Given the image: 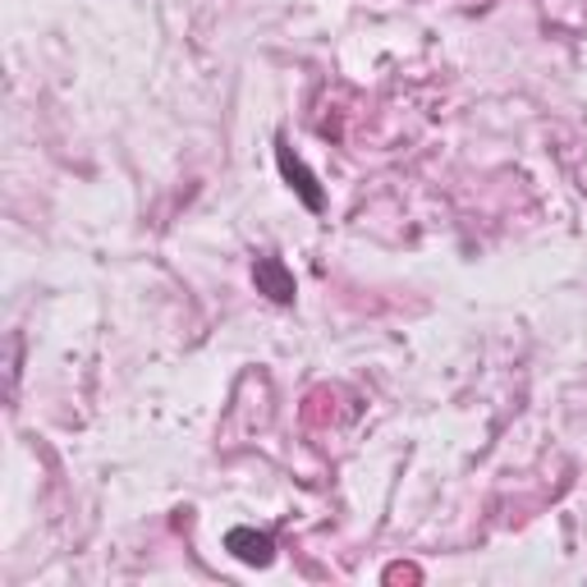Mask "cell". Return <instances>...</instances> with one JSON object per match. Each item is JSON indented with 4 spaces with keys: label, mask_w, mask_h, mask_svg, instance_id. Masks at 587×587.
Instances as JSON below:
<instances>
[{
    "label": "cell",
    "mask_w": 587,
    "mask_h": 587,
    "mask_svg": "<svg viewBox=\"0 0 587 587\" xmlns=\"http://www.w3.org/2000/svg\"><path fill=\"white\" fill-rule=\"evenodd\" d=\"M275 161H281V175L290 179V189L303 198V207H307V211H322V207H326V193H322L317 175H313V170H307V166L294 157V151H290V143H281V147H275Z\"/></svg>",
    "instance_id": "cell-1"
},
{
    "label": "cell",
    "mask_w": 587,
    "mask_h": 587,
    "mask_svg": "<svg viewBox=\"0 0 587 587\" xmlns=\"http://www.w3.org/2000/svg\"><path fill=\"white\" fill-rule=\"evenodd\" d=\"M226 551L234 555V560L253 565V569H266L275 560V542L266 533H258V528H230L226 533Z\"/></svg>",
    "instance_id": "cell-2"
},
{
    "label": "cell",
    "mask_w": 587,
    "mask_h": 587,
    "mask_svg": "<svg viewBox=\"0 0 587 587\" xmlns=\"http://www.w3.org/2000/svg\"><path fill=\"white\" fill-rule=\"evenodd\" d=\"M253 285L271 303H294V275H290V266L281 258H258L253 262Z\"/></svg>",
    "instance_id": "cell-3"
}]
</instances>
